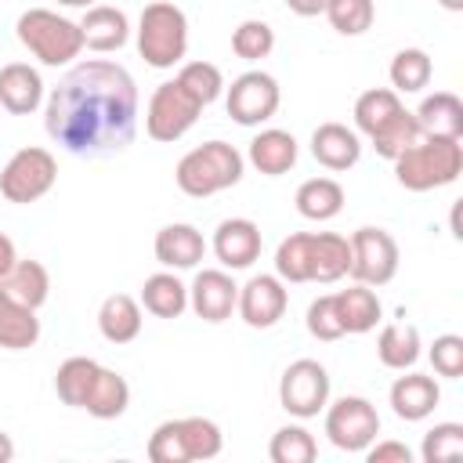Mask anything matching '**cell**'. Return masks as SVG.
<instances>
[{"label":"cell","instance_id":"cell-10","mask_svg":"<svg viewBox=\"0 0 463 463\" xmlns=\"http://www.w3.org/2000/svg\"><path fill=\"white\" fill-rule=\"evenodd\" d=\"M347 246H351V268H347V275L354 282L387 286L398 275V242H394L391 232L365 224V228L351 232Z\"/></svg>","mask_w":463,"mask_h":463},{"label":"cell","instance_id":"cell-43","mask_svg":"<svg viewBox=\"0 0 463 463\" xmlns=\"http://www.w3.org/2000/svg\"><path fill=\"white\" fill-rule=\"evenodd\" d=\"M148 459L152 463H188L184 452V438H181V423L177 420H163L152 438H148Z\"/></svg>","mask_w":463,"mask_h":463},{"label":"cell","instance_id":"cell-13","mask_svg":"<svg viewBox=\"0 0 463 463\" xmlns=\"http://www.w3.org/2000/svg\"><path fill=\"white\" fill-rule=\"evenodd\" d=\"M210 250H213V257L221 260L224 271H242L253 260H260L264 239H260V228L250 217H228L213 228Z\"/></svg>","mask_w":463,"mask_h":463},{"label":"cell","instance_id":"cell-47","mask_svg":"<svg viewBox=\"0 0 463 463\" xmlns=\"http://www.w3.org/2000/svg\"><path fill=\"white\" fill-rule=\"evenodd\" d=\"M14 260H18V253H14V242H11V239L0 232V275H4V271H7Z\"/></svg>","mask_w":463,"mask_h":463},{"label":"cell","instance_id":"cell-33","mask_svg":"<svg viewBox=\"0 0 463 463\" xmlns=\"http://www.w3.org/2000/svg\"><path fill=\"white\" fill-rule=\"evenodd\" d=\"M98 369H101V362H94V358H87V354L65 358V362L58 365V373H54V394H58L65 405L80 409L83 398H87V391H90V383H94V376H98Z\"/></svg>","mask_w":463,"mask_h":463},{"label":"cell","instance_id":"cell-48","mask_svg":"<svg viewBox=\"0 0 463 463\" xmlns=\"http://www.w3.org/2000/svg\"><path fill=\"white\" fill-rule=\"evenodd\" d=\"M14 459V441L7 430H0V463H11Z\"/></svg>","mask_w":463,"mask_h":463},{"label":"cell","instance_id":"cell-49","mask_svg":"<svg viewBox=\"0 0 463 463\" xmlns=\"http://www.w3.org/2000/svg\"><path fill=\"white\" fill-rule=\"evenodd\" d=\"M58 4H65V7H83V11H87V7H94L98 0H58Z\"/></svg>","mask_w":463,"mask_h":463},{"label":"cell","instance_id":"cell-21","mask_svg":"<svg viewBox=\"0 0 463 463\" xmlns=\"http://www.w3.org/2000/svg\"><path fill=\"white\" fill-rule=\"evenodd\" d=\"M141 300H134L130 293H112L101 300L98 307V329L109 344H130L141 336Z\"/></svg>","mask_w":463,"mask_h":463},{"label":"cell","instance_id":"cell-7","mask_svg":"<svg viewBox=\"0 0 463 463\" xmlns=\"http://www.w3.org/2000/svg\"><path fill=\"white\" fill-rule=\"evenodd\" d=\"M199 112H203V105L177 80H170V83H159L152 90V98L145 105V130L152 141L170 145V141H181L195 127Z\"/></svg>","mask_w":463,"mask_h":463},{"label":"cell","instance_id":"cell-1","mask_svg":"<svg viewBox=\"0 0 463 463\" xmlns=\"http://www.w3.org/2000/svg\"><path fill=\"white\" fill-rule=\"evenodd\" d=\"M43 127L69 156L101 159L137 134V83L109 58L76 61L43 101Z\"/></svg>","mask_w":463,"mask_h":463},{"label":"cell","instance_id":"cell-24","mask_svg":"<svg viewBox=\"0 0 463 463\" xmlns=\"http://www.w3.org/2000/svg\"><path fill=\"white\" fill-rule=\"evenodd\" d=\"M423 354V340H420V329L412 322H387L376 336V358L387 365V369H412Z\"/></svg>","mask_w":463,"mask_h":463},{"label":"cell","instance_id":"cell-8","mask_svg":"<svg viewBox=\"0 0 463 463\" xmlns=\"http://www.w3.org/2000/svg\"><path fill=\"white\" fill-rule=\"evenodd\" d=\"M322 412H326V438L340 452H365L380 434V412L362 394H344Z\"/></svg>","mask_w":463,"mask_h":463},{"label":"cell","instance_id":"cell-50","mask_svg":"<svg viewBox=\"0 0 463 463\" xmlns=\"http://www.w3.org/2000/svg\"><path fill=\"white\" fill-rule=\"evenodd\" d=\"M445 11H463V0H438Z\"/></svg>","mask_w":463,"mask_h":463},{"label":"cell","instance_id":"cell-32","mask_svg":"<svg viewBox=\"0 0 463 463\" xmlns=\"http://www.w3.org/2000/svg\"><path fill=\"white\" fill-rule=\"evenodd\" d=\"M387 76H391V90L394 94H420L430 83V76H434V61H430L427 51L405 47V51H398L391 58Z\"/></svg>","mask_w":463,"mask_h":463},{"label":"cell","instance_id":"cell-29","mask_svg":"<svg viewBox=\"0 0 463 463\" xmlns=\"http://www.w3.org/2000/svg\"><path fill=\"white\" fill-rule=\"evenodd\" d=\"M293 203H297V213L307 221H333L344 210V184L336 177H307L297 188Z\"/></svg>","mask_w":463,"mask_h":463},{"label":"cell","instance_id":"cell-22","mask_svg":"<svg viewBox=\"0 0 463 463\" xmlns=\"http://www.w3.org/2000/svg\"><path fill=\"white\" fill-rule=\"evenodd\" d=\"M0 289H4L7 297H14L18 304L40 311V307L47 304V297H51V271H47L40 260H22V257H18V260L0 275Z\"/></svg>","mask_w":463,"mask_h":463},{"label":"cell","instance_id":"cell-40","mask_svg":"<svg viewBox=\"0 0 463 463\" xmlns=\"http://www.w3.org/2000/svg\"><path fill=\"white\" fill-rule=\"evenodd\" d=\"M232 51L242 61H260V58H268L275 51V29L268 22H260V18H246L232 33Z\"/></svg>","mask_w":463,"mask_h":463},{"label":"cell","instance_id":"cell-34","mask_svg":"<svg viewBox=\"0 0 463 463\" xmlns=\"http://www.w3.org/2000/svg\"><path fill=\"white\" fill-rule=\"evenodd\" d=\"M275 275L282 282H311V232H293L275 250Z\"/></svg>","mask_w":463,"mask_h":463},{"label":"cell","instance_id":"cell-46","mask_svg":"<svg viewBox=\"0 0 463 463\" xmlns=\"http://www.w3.org/2000/svg\"><path fill=\"white\" fill-rule=\"evenodd\" d=\"M286 7L293 14H300V18H315V14L326 11V0H286Z\"/></svg>","mask_w":463,"mask_h":463},{"label":"cell","instance_id":"cell-2","mask_svg":"<svg viewBox=\"0 0 463 463\" xmlns=\"http://www.w3.org/2000/svg\"><path fill=\"white\" fill-rule=\"evenodd\" d=\"M394 163V177L409 192H434L452 184L463 174V145L459 137H434L423 134L416 145H409Z\"/></svg>","mask_w":463,"mask_h":463},{"label":"cell","instance_id":"cell-17","mask_svg":"<svg viewBox=\"0 0 463 463\" xmlns=\"http://www.w3.org/2000/svg\"><path fill=\"white\" fill-rule=\"evenodd\" d=\"M152 250H156V260L166 271H188L206 257V239L195 224L177 221V224H166V228L156 232Z\"/></svg>","mask_w":463,"mask_h":463},{"label":"cell","instance_id":"cell-14","mask_svg":"<svg viewBox=\"0 0 463 463\" xmlns=\"http://www.w3.org/2000/svg\"><path fill=\"white\" fill-rule=\"evenodd\" d=\"M235 300H239V286H235V279L224 268H203V271H195V279L188 286V307L203 322H213L217 326V322L232 318Z\"/></svg>","mask_w":463,"mask_h":463},{"label":"cell","instance_id":"cell-6","mask_svg":"<svg viewBox=\"0 0 463 463\" xmlns=\"http://www.w3.org/2000/svg\"><path fill=\"white\" fill-rule=\"evenodd\" d=\"M58 181V163L47 148L40 145H29V148H18L4 170H0V195L7 203H18V206H29L36 199H43Z\"/></svg>","mask_w":463,"mask_h":463},{"label":"cell","instance_id":"cell-36","mask_svg":"<svg viewBox=\"0 0 463 463\" xmlns=\"http://www.w3.org/2000/svg\"><path fill=\"white\" fill-rule=\"evenodd\" d=\"M423 137V130H420V119H416V112H409V109H402L391 123H383L369 141H373V148H376V156H383V159H398L409 145H416Z\"/></svg>","mask_w":463,"mask_h":463},{"label":"cell","instance_id":"cell-25","mask_svg":"<svg viewBox=\"0 0 463 463\" xmlns=\"http://www.w3.org/2000/svg\"><path fill=\"white\" fill-rule=\"evenodd\" d=\"M420 130L434 137H459L463 141V101L452 90H434L416 109Z\"/></svg>","mask_w":463,"mask_h":463},{"label":"cell","instance_id":"cell-12","mask_svg":"<svg viewBox=\"0 0 463 463\" xmlns=\"http://www.w3.org/2000/svg\"><path fill=\"white\" fill-rule=\"evenodd\" d=\"M289 307V289L279 275H253L246 286H239L235 311L250 329H271Z\"/></svg>","mask_w":463,"mask_h":463},{"label":"cell","instance_id":"cell-45","mask_svg":"<svg viewBox=\"0 0 463 463\" xmlns=\"http://www.w3.org/2000/svg\"><path fill=\"white\" fill-rule=\"evenodd\" d=\"M365 459H369V463H412V449H409L405 441L387 438V441H373V445L365 449Z\"/></svg>","mask_w":463,"mask_h":463},{"label":"cell","instance_id":"cell-18","mask_svg":"<svg viewBox=\"0 0 463 463\" xmlns=\"http://www.w3.org/2000/svg\"><path fill=\"white\" fill-rule=\"evenodd\" d=\"M80 33H83V47L94 54H112L119 47H127L130 40V18L112 7V4H94L83 11L80 18Z\"/></svg>","mask_w":463,"mask_h":463},{"label":"cell","instance_id":"cell-28","mask_svg":"<svg viewBox=\"0 0 463 463\" xmlns=\"http://www.w3.org/2000/svg\"><path fill=\"white\" fill-rule=\"evenodd\" d=\"M40 340V318L33 307L18 304L0 289V347L4 351H29Z\"/></svg>","mask_w":463,"mask_h":463},{"label":"cell","instance_id":"cell-9","mask_svg":"<svg viewBox=\"0 0 463 463\" xmlns=\"http://www.w3.org/2000/svg\"><path fill=\"white\" fill-rule=\"evenodd\" d=\"M282 105V90L279 80L264 69H250L242 76L232 80V87L224 90V109L239 127H260L268 123Z\"/></svg>","mask_w":463,"mask_h":463},{"label":"cell","instance_id":"cell-30","mask_svg":"<svg viewBox=\"0 0 463 463\" xmlns=\"http://www.w3.org/2000/svg\"><path fill=\"white\" fill-rule=\"evenodd\" d=\"M351 268V246L336 232H311V282H336Z\"/></svg>","mask_w":463,"mask_h":463},{"label":"cell","instance_id":"cell-5","mask_svg":"<svg viewBox=\"0 0 463 463\" xmlns=\"http://www.w3.org/2000/svg\"><path fill=\"white\" fill-rule=\"evenodd\" d=\"M137 51L152 69H174L188 54V18L170 0L145 4L137 18Z\"/></svg>","mask_w":463,"mask_h":463},{"label":"cell","instance_id":"cell-35","mask_svg":"<svg viewBox=\"0 0 463 463\" xmlns=\"http://www.w3.org/2000/svg\"><path fill=\"white\" fill-rule=\"evenodd\" d=\"M181 438H184V452H188V463H206L213 456H221L224 449V434L213 420L206 416H181Z\"/></svg>","mask_w":463,"mask_h":463},{"label":"cell","instance_id":"cell-23","mask_svg":"<svg viewBox=\"0 0 463 463\" xmlns=\"http://www.w3.org/2000/svg\"><path fill=\"white\" fill-rule=\"evenodd\" d=\"M137 300L156 318H181L188 311V286L177 279V271H156L145 279Z\"/></svg>","mask_w":463,"mask_h":463},{"label":"cell","instance_id":"cell-31","mask_svg":"<svg viewBox=\"0 0 463 463\" xmlns=\"http://www.w3.org/2000/svg\"><path fill=\"white\" fill-rule=\"evenodd\" d=\"M402 109H405V105H402V94H394L391 87H369V90H362L358 101H354V130L365 134V137H373V134H376L383 123H391Z\"/></svg>","mask_w":463,"mask_h":463},{"label":"cell","instance_id":"cell-41","mask_svg":"<svg viewBox=\"0 0 463 463\" xmlns=\"http://www.w3.org/2000/svg\"><path fill=\"white\" fill-rule=\"evenodd\" d=\"M420 456H423V463L459 459V456H463V427H459V423H434V427L423 434Z\"/></svg>","mask_w":463,"mask_h":463},{"label":"cell","instance_id":"cell-20","mask_svg":"<svg viewBox=\"0 0 463 463\" xmlns=\"http://www.w3.org/2000/svg\"><path fill=\"white\" fill-rule=\"evenodd\" d=\"M297 156H300L297 137H293L289 130H279V127L260 130V134L250 141V152H246V159L253 163V170H260L264 177H282V174H289V170L297 166Z\"/></svg>","mask_w":463,"mask_h":463},{"label":"cell","instance_id":"cell-26","mask_svg":"<svg viewBox=\"0 0 463 463\" xmlns=\"http://www.w3.org/2000/svg\"><path fill=\"white\" fill-rule=\"evenodd\" d=\"M127 405H130V383L116 369H105L101 365L80 409L90 412L94 420H119L127 412Z\"/></svg>","mask_w":463,"mask_h":463},{"label":"cell","instance_id":"cell-27","mask_svg":"<svg viewBox=\"0 0 463 463\" xmlns=\"http://www.w3.org/2000/svg\"><path fill=\"white\" fill-rule=\"evenodd\" d=\"M336 311H340L344 333H369L383 318V304H380L376 289L365 286V282H354V286L340 289L336 293Z\"/></svg>","mask_w":463,"mask_h":463},{"label":"cell","instance_id":"cell-3","mask_svg":"<svg viewBox=\"0 0 463 463\" xmlns=\"http://www.w3.org/2000/svg\"><path fill=\"white\" fill-rule=\"evenodd\" d=\"M242 170H246V159L235 145L228 141H203L195 145L192 152L181 156L177 170H174V181L184 195L192 199H210L224 188H235L242 181Z\"/></svg>","mask_w":463,"mask_h":463},{"label":"cell","instance_id":"cell-15","mask_svg":"<svg viewBox=\"0 0 463 463\" xmlns=\"http://www.w3.org/2000/svg\"><path fill=\"white\" fill-rule=\"evenodd\" d=\"M47 101L43 76L29 61H7L0 65V109L11 116H29Z\"/></svg>","mask_w":463,"mask_h":463},{"label":"cell","instance_id":"cell-42","mask_svg":"<svg viewBox=\"0 0 463 463\" xmlns=\"http://www.w3.org/2000/svg\"><path fill=\"white\" fill-rule=\"evenodd\" d=\"M307 333L315 336V340H326V344H333V340H340V336H347L344 333V322H340V311H336V293H326V297H315L311 304H307Z\"/></svg>","mask_w":463,"mask_h":463},{"label":"cell","instance_id":"cell-38","mask_svg":"<svg viewBox=\"0 0 463 463\" xmlns=\"http://www.w3.org/2000/svg\"><path fill=\"white\" fill-rule=\"evenodd\" d=\"M329 25L340 33V36H362L373 29V18H376V4L373 0H326V11Z\"/></svg>","mask_w":463,"mask_h":463},{"label":"cell","instance_id":"cell-37","mask_svg":"<svg viewBox=\"0 0 463 463\" xmlns=\"http://www.w3.org/2000/svg\"><path fill=\"white\" fill-rule=\"evenodd\" d=\"M268 456L271 463H311L318 456V441L307 427L300 423H286L271 434V445H268Z\"/></svg>","mask_w":463,"mask_h":463},{"label":"cell","instance_id":"cell-11","mask_svg":"<svg viewBox=\"0 0 463 463\" xmlns=\"http://www.w3.org/2000/svg\"><path fill=\"white\" fill-rule=\"evenodd\" d=\"M279 402L289 416L311 420L329 405V373L315 358H297L279 380Z\"/></svg>","mask_w":463,"mask_h":463},{"label":"cell","instance_id":"cell-16","mask_svg":"<svg viewBox=\"0 0 463 463\" xmlns=\"http://www.w3.org/2000/svg\"><path fill=\"white\" fill-rule=\"evenodd\" d=\"M311 156H315L318 166H326L333 174L351 170L362 159V137L347 123H336V119L318 123L315 134H311Z\"/></svg>","mask_w":463,"mask_h":463},{"label":"cell","instance_id":"cell-19","mask_svg":"<svg viewBox=\"0 0 463 463\" xmlns=\"http://www.w3.org/2000/svg\"><path fill=\"white\" fill-rule=\"evenodd\" d=\"M387 402H391V409H394L398 420H405V423H420V420H427V416L438 409V402H441V387H438L434 376L405 373V376H398V380L391 383Z\"/></svg>","mask_w":463,"mask_h":463},{"label":"cell","instance_id":"cell-4","mask_svg":"<svg viewBox=\"0 0 463 463\" xmlns=\"http://www.w3.org/2000/svg\"><path fill=\"white\" fill-rule=\"evenodd\" d=\"M14 33H18V43L40 65H51V69L69 65L83 51L80 22L51 11V7H29V11H22L18 22H14Z\"/></svg>","mask_w":463,"mask_h":463},{"label":"cell","instance_id":"cell-44","mask_svg":"<svg viewBox=\"0 0 463 463\" xmlns=\"http://www.w3.org/2000/svg\"><path fill=\"white\" fill-rule=\"evenodd\" d=\"M427 354H430V365H434L438 376H445V380L463 376V336L445 333V336H438V340L430 344Z\"/></svg>","mask_w":463,"mask_h":463},{"label":"cell","instance_id":"cell-39","mask_svg":"<svg viewBox=\"0 0 463 463\" xmlns=\"http://www.w3.org/2000/svg\"><path fill=\"white\" fill-rule=\"evenodd\" d=\"M174 80H177L203 109L224 94V76H221V69H217L213 61H184Z\"/></svg>","mask_w":463,"mask_h":463}]
</instances>
